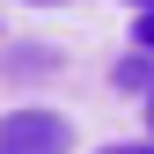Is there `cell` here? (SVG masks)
<instances>
[{
	"label": "cell",
	"mask_w": 154,
	"mask_h": 154,
	"mask_svg": "<svg viewBox=\"0 0 154 154\" xmlns=\"http://www.w3.org/2000/svg\"><path fill=\"white\" fill-rule=\"evenodd\" d=\"M29 8H73V0H29Z\"/></svg>",
	"instance_id": "obj_5"
},
{
	"label": "cell",
	"mask_w": 154,
	"mask_h": 154,
	"mask_svg": "<svg viewBox=\"0 0 154 154\" xmlns=\"http://www.w3.org/2000/svg\"><path fill=\"white\" fill-rule=\"evenodd\" d=\"M0 154H73V125L59 110H8L0 118Z\"/></svg>",
	"instance_id": "obj_1"
},
{
	"label": "cell",
	"mask_w": 154,
	"mask_h": 154,
	"mask_svg": "<svg viewBox=\"0 0 154 154\" xmlns=\"http://www.w3.org/2000/svg\"><path fill=\"white\" fill-rule=\"evenodd\" d=\"M147 132H154V88H147ZM147 147H154V140H147Z\"/></svg>",
	"instance_id": "obj_4"
},
{
	"label": "cell",
	"mask_w": 154,
	"mask_h": 154,
	"mask_svg": "<svg viewBox=\"0 0 154 154\" xmlns=\"http://www.w3.org/2000/svg\"><path fill=\"white\" fill-rule=\"evenodd\" d=\"M132 37H140V51H154V15H140V29H132Z\"/></svg>",
	"instance_id": "obj_3"
},
{
	"label": "cell",
	"mask_w": 154,
	"mask_h": 154,
	"mask_svg": "<svg viewBox=\"0 0 154 154\" xmlns=\"http://www.w3.org/2000/svg\"><path fill=\"white\" fill-rule=\"evenodd\" d=\"M95 154H154L147 140H118V147H95Z\"/></svg>",
	"instance_id": "obj_2"
},
{
	"label": "cell",
	"mask_w": 154,
	"mask_h": 154,
	"mask_svg": "<svg viewBox=\"0 0 154 154\" xmlns=\"http://www.w3.org/2000/svg\"><path fill=\"white\" fill-rule=\"evenodd\" d=\"M132 8H140V15H154V0H132Z\"/></svg>",
	"instance_id": "obj_6"
}]
</instances>
